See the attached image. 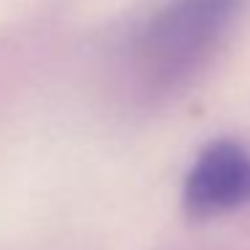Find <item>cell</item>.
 I'll return each mask as SVG.
<instances>
[{
	"label": "cell",
	"mask_w": 250,
	"mask_h": 250,
	"mask_svg": "<svg viewBox=\"0 0 250 250\" xmlns=\"http://www.w3.org/2000/svg\"><path fill=\"white\" fill-rule=\"evenodd\" d=\"M248 0H162L129 43L137 81L151 94H169L196 78L226 43Z\"/></svg>",
	"instance_id": "6da1fadb"
},
{
	"label": "cell",
	"mask_w": 250,
	"mask_h": 250,
	"mask_svg": "<svg viewBox=\"0 0 250 250\" xmlns=\"http://www.w3.org/2000/svg\"><path fill=\"white\" fill-rule=\"evenodd\" d=\"M250 202V153L234 140L210 143L183 180V205L194 218H215Z\"/></svg>",
	"instance_id": "7a4b0ae2"
}]
</instances>
